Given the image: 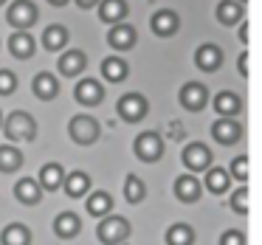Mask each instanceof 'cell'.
<instances>
[{
	"instance_id": "11",
	"label": "cell",
	"mask_w": 262,
	"mask_h": 245,
	"mask_svg": "<svg viewBox=\"0 0 262 245\" xmlns=\"http://www.w3.org/2000/svg\"><path fill=\"white\" fill-rule=\"evenodd\" d=\"M172 192H175V197L181 200V203H198V200L203 197V183H200L192 172H186V175H178L175 177Z\"/></svg>"
},
{
	"instance_id": "28",
	"label": "cell",
	"mask_w": 262,
	"mask_h": 245,
	"mask_svg": "<svg viewBox=\"0 0 262 245\" xmlns=\"http://www.w3.org/2000/svg\"><path fill=\"white\" fill-rule=\"evenodd\" d=\"M102 76L107 82H113V85H119V82H124L130 76V65L121 57H104L102 59Z\"/></svg>"
},
{
	"instance_id": "4",
	"label": "cell",
	"mask_w": 262,
	"mask_h": 245,
	"mask_svg": "<svg viewBox=\"0 0 262 245\" xmlns=\"http://www.w3.org/2000/svg\"><path fill=\"white\" fill-rule=\"evenodd\" d=\"M68 136L74 144H79V147H91V144H96L99 138H102V124H99L93 116H74L68 124Z\"/></svg>"
},
{
	"instance_id": "25",
	"label": "cell",
	"mask_w": 262,
	"mask_h": 245,
	"mask_svg": "<svg viewBox=\"0 0 262 245\" xmlns=\"http://www.w3.org/2000/svg\"><path fill=\"white\" fill-rule=\"evenodd\" d=\"M85 197H88L85 200V209H88V214H91V217H104V214L113 211V194L104 192V189H99V192H88Z\"/></svg>"
},
{
	"instance_id": "18",
	"label": "cell",
	"mask_w": 262,
	"mask_h": 245,
	"mask_svg": "<svg viewBox=\"0 0 262 245\" xmlns=\"http://www.w3.org/2000/svg\"><path fill=\"white\" fill-rule=\"evenodd\" d=\"M62 189L71 200H82L88 192H91V175L82 169H74V172H65V181H62Z\"/></svg>"
},
{
	"instance_id": "14",
	"label": "cell",
	"mask_w": 262,
	"mask_h": 245,
	"mask_svg": "<svg viewBox=\"0 0 262 245\" xmlns=\"http://www.w3.org/2000/svg\"><path fill=\"white\" fill-rule=\"evenodd\" d=\"M149 26H152L155 37H175L178 29H181V17H178V12H172V9H161V12H155L152 17H149Z\"/></svg>"
},
{
	"instance_id": "6",
	"label": "cell",
	"mask_w": 262,
	"mask_h": 245,
	"mask_svg": "<svg viewBox=\"0 0 262 245\" xmlns=\"http://www.w3.org/2000/svg\"><path fill=\"white\" fill-rule=\"evenodd\" d=\"M37 20H40V9H37L34 0H14L6 12V23L14 31H29Z\"/></svg>"
},
{
	"instance_id": "32",
	"label": "cell",
	"mask_w": 262,
	"mask_h": 245,
	"mask_svg": "<svg viewBox=\"0 0 262 245\" xmlns=\"http://www.w3.org/2000/svg\"><path fill=\"white\" fill-rule=\"evenodd\" d=\"M144 197H147V183L130 172V175L124 177V200L130 206H138V203H144Z\"/></svg>"
},
{
	"instance_id": "3",
	"label": "cell",
	"mask_w": 262,
	"mask_h": 245,
	"mask_svg": "<svg viewBox=\"0 0 262 245\" xmlns=\"http://www.w3.org/2000/svg\"><path fill=\"white\" fill-rule=\"evenodd\" d=\"M133 152H136V158L144 161V164H158V161L164 158V152H166L161 132H155V130L138 132L136 141H133Z\"/></svg>"
},
{
	"instance_id": "9",
	"label": "cell",
	"mask_w": 262,
	"mask_h": 245,
	"mask_svg": "<svg viewBox=\"0 0 262 245\" xmlns=\"http://www.w3.org/2000/svg\"><path fill=\"white\" fill-rule=\"evenodd\" d=\"M211 138H214L220 147H234V144H239V138H243V124H239L237 119H217L214 124H211Z\"/></svg>"
},
{
	"instance_id": "30",
	"label": "cell",
	"mask_w": 262,
	"mask_h": 245,
	"mask_svg": "<svg viewBox=\"0 0 262 245\" xmlns=\"http://www.w3.org/2000/svg\"><path fill=\"white\" fill-rule=\"evenodd\" d=\"M23 152H20V147H14V144H3L0 147V172L3 175H12V172H20L23 169Z\"/></svg>"
},
{
	"instance_id": "22",
	"label": "cell",
	"mask_w": 262,
	"mask_h": 245,
	"mask_svg": "<svg viewBox=\"0 0 262 245\" xmlns=\"http://www.w3.org/2000/svg\"><path fill=\"white\" fill-rule=\"evenodd\" d=\"M37 51V40L29 34V31H14L9 37V54L14 59H31Z\"/></svg>"
},
{
	"instance_id": "24",
	"label": "cell",
	"mask_w": 262,
	"mask_h": 245,
	"mask_svg": "<svg viewBox=\"0 0 262 245\" xmlns=\"http://www.w3.org/2000/svg\"><path fill=\"white\" fill-rule=\"evenodd\" d=\"M206 192H211L214 197H220V194L228 192V186H231V175H228V169H223V166H209L206 169Z\"/></svg>"
},
{
	"instance_id": "40",
	"label": "cell",
	"mask_w": 262,
	"mask_h": 245,
	"mask_svg": "<svg viewBox=\"0 0 262 245\" xmlns=\"http://www.w3.org/2000/svg\"><path fill=\"white\" fill-rule=\"evenodd\" d=\"M48 3H51V6H59V9H62V6H68L71 0H48Z\"/></svg>"
},
{
	"instance_id": "12",
	"label": "cell",
	"mask_w": 262,
	"mask_h": 245,
	"mask_svg": "<svg viewBox=\"0 0 262 245\" xmlns=\"http://www.w3.org/2000/svg\"><path fill=\"white\" fill-rule=\"evenodd\" d=\"M194 65H198L203 74H214L223 68V48L214 42H203V46L194 51Z\"/></svg>"
},
{
	"instance_id": "42",
	"label": "cell",
	"mask_w": 262,
	"mask_h": 245,
	"mask_svg": "<svg viewBox=\"0 0 262 245\" xmlns=\"http://www.w3.org/2000/svg\"><path fill=\"white\" fill-rule=\"evenodd\" d=\"M6 3H9V0H0V6H6Z\"/></svg>"
},
{
	"instance_id": "26",
	"label": "cell",
	"mask_w": 262,
	"mask_h": 245,
	"mask_svg": "<svg viewBox=\"0 0 262 245\" xmlns=\"http://www.w3.org/2000/svg\"><path fill=\"white\" fill-rule=\"evenodd\" d=\"M68 40H71L68 29H65V26H59V23L48 26V29L42 31V48H46V51H51V54H59L65 46H68Z\"/></svg>"
},
{
	"instance_id": "31",
	"label": "cell",
	"mask_w": 262,
	"mask_h": 245,
	"mask_svg": "<svg viewBox=\"0 0 262 245\" xmlns=\"http://www.w3.org/2000/svg\"><path fill=\"white\" fill-rule=\"evenodd\" d=\"M166 245H194V228L189 226V222H172L169 228H166L164 234Z\"/></svg>"
},
{
	"instance_id": "16",
	"label": "cell",
	"mask_w": 262,
	"mask_h": 245,
	"mask_svg": "<svg viewBox=\"0 0 262 245\" xmlns=\"http://www.w3.org/2000/svg\"><path fill=\"white\" fill-rule=\"evenodd\" d=\"M85 68H88V57H85V51H76V48H71V51L59 54V59H57L59 76H68V79L79 76Z\"/></svg>"
},
{
	"instance_id": "1",
	"label": "cell",
	"mask_w": 262,
	"mask_h": 245,
	"mask_svg": "<svg viewBox=\"0 0 262 245\" xmlns=\"http://www.w3.org/2000/svg\"><path fill=\"white\" fill-rule=\"evenodd\" d=\"M0 130L6 132L9 144H20V141H34L37 138V121L31 113L26 110H14L3 119V127Z\"/></svg>"
},
{
	"instance_id": "20",
	"label": "cell",
	"mask_w": 262,
	"mask_h": 245,
	"mask_svg": "<svg viewBox=\"0 0 262 245\" xmlns=\"http://www.w3.org/2000/svg\"><path fill=\"white\" fill-rule=\"evenodd\" d=\"M99 20L107 26H116V23H124L127 14H130V6L124 0H99Z\"/></svg>"
},
{
	"instance_id": "13",
	"label": "cell",
	"mask_w": 262,
	"mask_h": 245,
	"mask_svg": "<svg viewBox=\"0 0 262 245\" xmlns=\"http://www.w3.org/2000/svg\"><path fill=\"white\" fill-rule=\"evenodd\" d=\"M136 42H138V31L133 29V26H127V23L110 26L107 46L113 48V51H130V48H136Z\"/></svg>"
},
{
	"instance_id": "33",
	"label": "cell",
	"mask_w": 262,
	"mask_h": 245,
	"mask_svg": "<svg viewBox=\"0 0 262 245\" xmlns=\"http://www.w3.org/2000/svg\"><path fill=\"white\" fill-rule=\"evenodd\" d=\"M228 206H231L234 214L248 217V211H251V192H248V186H245V183L237 189V192H231V200H228Z\"/></svg>"
},
{
	"instance_id": "43",
	"label": "cell",
	"mask_w": 262,
	"mask_h": 245,
	"mask_svg": "<svg viewBox=\"0 0 262 245\" xmlns=\"http://www.w3.org/2000/svg\"><path fill=\"white\" fill-rule=\"evenodd\" d=\"M0 127H3V113H0Z\"/></svg>"
},
{
	"instance_id": "29",
	"label": "cell",
	"mask_w": 262,
	"mask_h": 245,
	"mask_svg": "<svg viewBox=\"0 0 262 245\" xmlns=\"http://www.w3.org/2000/svg\"><path fill=\"white\" fill-rule=\"evenodd\" d=\"M214 17L220 26H237L245 20V12H243L239 3H234V0H220L217 9H214Z\"/></svg>"
},
{
	"instance_id": "34",
	"label": "cell",
	"mask_w": 262,
	"mask_h": 245,
	"mask_svg": "<svg viewBox=\"0 0 262 245\" xmlns=\"http://www.w3.org/2000/svg\"><path fill=\"white\" fill-rule=\"evenodd\" d=\"M231 177H237L239 183H248V155H237V158L231 161V172H228Z\"/></svg>"
},
{
	"instance_id": "10",
	"label": "cell",
	"mask_w": 262,
	"mask_h": 245,
	"mask_svg": "<svg viewBox=\"0 0 262 245\" xmlns=\"http://www.w3.org/2000/svg\"><path fill=\"white\" fill-rule=\"evenodd\" d=\"M74 99L85 107H96L104 102V85L99 79H79L74 87Z\"/></svg>"
},
{
	"instance_id": "38",
	"label": "cell",
	"mask_w": 262,
	"mask_h": 245,
	"mask_svg": "<svg viewBox=\"0 0 262 245\" xmlns=\"http://www.w3.org/2000/svg\"><path fill=\"white\" fill-rule=\"evenodd\" d=\"M74 3H76L79 9H96V6H99V0H74Z\"/></svg>"
},
{
	"instance_id": "21",
	"label": "cell",
	"mask_w": 262,
	"mask_h": 245,
	"mask_svg": "<svg viewBox=\"0 0 262 245\" xmlns=\"http://www.w3.org/2000/svg\"><path fill=\"white\" fill-rule=\"evenodd\" d=\"M42 189L40 183H37V177H20L17 183H14V197L20 200L23 206H40L42 203Z\"/></svg>"
},
{
	"instance_id": "5",
	"label": "cell",
	"mask_w": 262,
	"mask_h": 245,
	"mask_svg": "<svg viewBox=\"0 0 262 245\" xmlns=\"http://www.w3.org/2000/svg\"><path fill=\"white\" fill-rule=\"evenodd\" d=\"M116 113L124 124H138V121L147 119L149 113V102L144 93H124V96L116 102Z\"/></svg>"
},
{
	"instance_id": "36",
	"label": "cell",
	"mask_w": 262,
	"mask_h": 245,
	"mask_svg": "<svg viewBox=\"0 0 262 245\" xmlns=\"http://www.w3.org/2000/svg\"><path fill=\"white\" fill-rule=\"evenodd\" d=\"M217 245H245V234L237 231V228H228V231L220 237V242H217Z\"/></svg>"
},
{
	"instance_id": "2",
	"label": "cell",
	"mask_w": 262,
	"mask_h": 245,
	"mask_svg": "<svg viewBox=\"0 0 262 245\" xmlns=\"http://www.w3.org/2000/svg\"><path fill=\"white\" fill-rule=\"evenodd\" d=\"M133 234V226L127 217L119 214H104L99 217V226H96V239L102 245H121L127 242V237Z\"/></svg>"
},
{
	"instance_id": "7",
	"label": "cell",
	"mask_w": 262,
	"mask_h": 245,
	"mask_svg": "<svg viewBox=\"0 0 262 245\" xmlns=\"http://www.w3.org/2000/svg\"><path fill=\"white\" fill-rule=\"evenodd\" d=\"M181 161H183V166H186L192 175H198V172L209 169L211 161H214V155H211V149L206 147L203 141H192V144H186V147H183Z\"/></svg>"
},
{
	"instance_id": "27",
	"label": "cell",
	"mask_w": 262,
	"mask_h": 245,
	"mask_svg": "<svg viewBox=\"0 0 262 245\" xmlns=\"http://www.w3.org/2000/svg\"><path fill=\"white\" fill-rule=\"evenodd\" d=\"M31 228L26 222H9L0 231V245H31Z\"/></svg>"
},
{
	"instance_id": "35",
	"label": "cell",
	"mask_w": 262,
	"mask_h": 245,
	"mask_svg": "<svg viewBox=\"0 0 262 245\" xmlns=\"http://www.w3.org/2000/svg\"><path fill=\"white\" fill-rule=\"evenodd\" d=\"M17 76L12 74V71H6V68H0V96H12L14 91H17Z\"/></svg>"
},
{
	"instance_id": "39",
	"label": "cell",
	"mask_w": 262,
	"mask_h": 245,
	"mask_svg": "<svg viewBox=\"0 0 262 245\" xmlns=\"http://www.w3.org/2000/svg\"><path fill=\"white\" fill-rule=\"evenodd\" d=\"M248 29H251L248 20H243V26H239V40H243V42H248Z\"/></svg>"
},
{
	"instance_id": "15",
	"label": "cell",
	"mask_w": 262,
	"mask_h": 245,
	"mask_svg": "<svg viewBox=\"0 0 262 245\" xmlns=\"http://www.w3.org/2000/svg\"><path fill=\"white\" fill-rule=\"evenodd\" d=\"M31 93H34L40 102H54L59 96V79L48 71H40V74L31 79Z\"/></svg>"
},
{
	"instance_id": "19",
	"label": "cell",
	"mask_w": 262,
	"mask_h": 245,
	"mask_svg": "<svg viewBox=\"0 0 262 245\" xmlns=\"http://www.w3.org/2000/svg\"><path fill=\"white\" fill-rule=\"evenodd\" d=\"M54 234L59 239H74L82 234V217L76 211H62L54 217Z\"/></svg>"
},
{
	"instance_id": "8",
	"label": "cell",
	"mask_w": 262,
	"mask_h": 245,
	"mask_svg": "<svg viewBox=\"0 0 262 245\" xmlns=\"http://www.w3.org/2000/svg\"><path fill=\"white\" fill-rule=\"evenodd\" d=\"M178 102H181V107L189 110V113H200V110L209 104V87H206L203 82H186V85L181 87V93H178Z\"/></svg>"
},
{
	"instance_id": "41",
	"label": "cell",
	"mask_w": 262,
	"mask_h": 245,
	"mask_svg": "<svg viewBox=\"0 0 262 245\" xmlns=\"http://www.w3.org/2000/svg\"><path fill=\"white\" fill-rule=\"evenodd\" d=\"M234 3H239V6H245V3H248V0H234Z\"/></svg>"
},
{
	"instance_id": "37",
	"label": "cell",
	"mask_w": 262,
	"mask_h": 245,
	"mask_svg": "<svg viewBox=\"0 0 262 245\" xmlns=\"http://www.w3.org/2000/svg\"><path fill=\"white\" fill-rule=\"evenodd\" d=\"M248 57H251V54H248V51H243V54H239V59H237V68H239V74H243V79H248V76H251Z\"/></svg>"
},
{
	"instance_id": "23",
	"label": "cell",
	"mask_w": 262,
	"mask_h": 245,
	"mask_svg": "<svg viewBox=\"0 0 262 245\" xmlns=\"http://www.w3.org/2000/svg\"><path fill=\"white\" fill-rule=\"evenodd\" d=\"M62 181H65V166L62 164H46L40 169V177H37V183H40L42 192H59L62 189Z\"/></svg>"
},
{
	"instance_id": "17",
	"label": "cell",
	"mask_w": 262,
	"mask_h": 245,
	"mask_svg": "<svg viewBox=\"0 0 262 245\" xmlns=\"http://www.w3.org/2000/svg\"><path fill=\"white\" fill-rule=\"evenodd\" d=\"M211 107H214V113L220 116V119H237V116L243 113V99L234 91H220L214 96V102H211Z\"/></svg>"
}]
</instances>
